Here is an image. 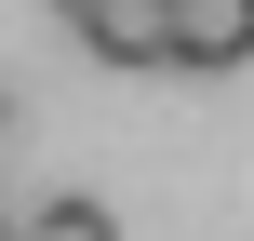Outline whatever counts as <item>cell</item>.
Instances as JSON below:
<instances>
[{
	"label": "cell",
	"instance_id": "6da1fadb",
	"mask_svg": "<svg viewBox=\"0 0 254 241\" xmlns=\"http://www.w3.org/2000/svg\"><path fill=\"white\" fill-rule=\"evenodd\" d=\"M80 54H107V67H174V0H94V13H80Z\"/></svg>",
	"mask_w": 254,
	"mask_h": 241
},
{
	"label": "cell",
	"instance_id": "7a4b0ae2",
	"mask_svg": "<svg viewBox=\"0 0 254 241\" xmlns=\"http://www.w3.org/2000/svg\"><path fill=\"white\" fill-rule=\"evenodd\" d=\"M254 54V0H174V67L188 80H228Z\"/></svg>",
	"mask_w": 254,
	"mask_h": 241
},
{
	"label": "cell",
	"instance_id": "3957f363",
	"mask_svg": "<svg viewBox=\"0 0 254 241\" xmlns=\"http://www.w3.org/2000/svg\"><path fill=\"white\" fill-rule=\"evenodd\" d=\"M27 241H121V228H107V201L54 188V201H27Z\"/></svg>",
	"mask_w": 254,
	"mask_h": 241
},
{
	"label": "cell",
	"instance_id": "277c9868",
	"mask_svg": "<svg viewBox=\"0 0 254 241\" xmlns=\"http://www.w3.org/2000/svg\"><path fill=\"white\" fill-rule=\"evenodd\" d=\"M54 13H67V27H80V13H94V0H54Z\"/></svg>",
	"mask_w": 254,
	"mask_h": 241
},
{
	"label": "cell",
	"instance_id": "5b68a950",
	"mask_svg": "<svg viewBox=\"0 0 254 241\" xmlns=\"http://www.w3.org/2000/svg\"><path fill=\"white\" fill-rule=\"evenodd\" d=\"M0 241H27V215H0Z\"/></svg>",
	"mask_w": 254,
	"mask_h": 241
},
{
	"label": "cell",
	"instance_id": "8992f818",
	"mask_svg": "<svg viewBox=\"0 0 254 241\" xmlns=\"http://www.w3.org/2000/svg\"><path fill=\"white\" fill-rule=\"evenodd\" d=\"M0 134H13V94H0Z\"/></svg>",
	"mask_w": 254,
	"mask_h": 241
}]
</instances>
